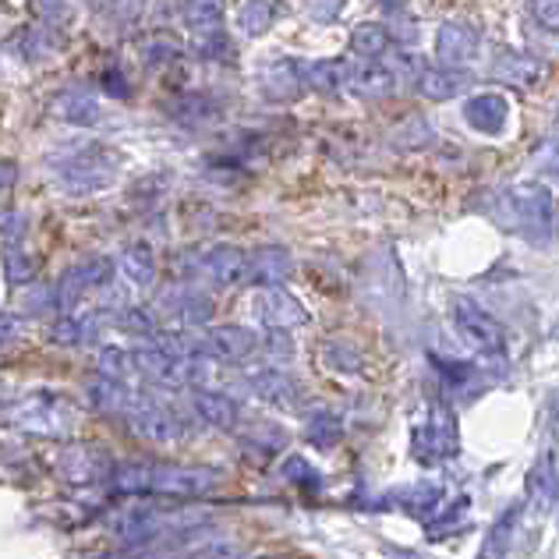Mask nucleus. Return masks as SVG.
Segmentation results:
<instances>
[{"label": "nucleus", "instance_id": "f257e3e1", "mask_svg": "<svg viewBox=\"0 0 559 559\" xmlns=\"http://www.w3.org/2000/svg\"><path fill=\"white\" fill-rule=\"evenodd\" d=\"M107 481L121 496L195 499L216 492L224 485V475L216 467H195V464H114Z\"/></svg>", "mask_w": 559, "mask_h": 559}, {"label": "nucleus", "instance_id": "f03ea898", "mask_svg": "<svg viewBox=\"0 0 559 559\" xmlns=\"http://www.w3.org/2000/svg\"><path fill=\"white\" fill-rule=\"evenodd\" d=\"M489 216L499 227L518 234L527 245H549L556 227V202L552 191L538 181H521L499 188L489 199Z\"/></svg>", "mask_w": 559, "mask_h": 559}, {"label": "nucleus", "instance_id": "7ed1b4c3", "mask_svg": "<svg viewBox=\"0 0 559 559\" xmlns=\"http://www.w3.org/2000/svg\"><path fill=\"white\" fill-rule=\"evenodd\" d=\"M117 167H121L117 153L96 142H68L64 150L50 156L53 185L68 191V195H90V191L110 188Z\"/></svg>", "mask_w": 559, "mask_h": 559}, {"label": "nucleus", "instance_id": "20e7f679", "mask_svg": "<svg viewBox=\"0 0 559 559\" xmlns=\"http://www.w3.org/2000/svg\"><path fill=\"white\" fill-rule=\"evenodd\" d=\"M4 421L11 429H19L25 436H47V439H64L75 432V404L64 401L57 393H28L22 401L4 404Z\"/></svg>", "mask_w": 559, "mask_h": 559}, {"label": "nucleus", "instance_id": "39448f33", "mask_svg": "<svg viewBox=\"0 0 559 559\" xmlns=\"http://www.w3.org/2000/svg\"><path fill=\"white\" fill-rule=\"evenodd\" d=\"M527 503L535 513H549L559 503V407L552 404L542 429L538 457L527 475Z\"/></svg>", "mask_w": 559, "mask_h": 559}, {"label": "nucleus", "instance_id": "423d86ee", "mask_svg": "<svg viewBox=\"0 0 559 559\" xmlns=\"http://www.w3.org/2000/svg\"><path fill=\"white\" fill-rule=\"evenodd\" d=\"M461 450V429H457V418H453L450 404L436 401L429 407L421 425H415V439H411V453L415 461L421 464H443L450 457H457Z\"/></svg>", "mask_w": 559, "mask_h": 559}, {"label": "nucleus", "instance_id": "0eeeda50", "mask_svg": "<svg viewBox=\"0 0 559 559\" xmlns=\"http://www.w3.org/2000/svg\"><path fill=\"white\" fill-rule=\"evenodd\" d=\"M450 316H453L457 333L478 350V355L499 358L507 350V333H503V326H499V319L489 312V308H481L475 298L457 294V298L450 301Z\"/></svg>", "mask_w": 559, "mask_h": 559}, {"label": "nucleus", "instance_id": "6e6552de", "mask_svg": "<svg viewBox=\"0 0 559 559\" xmlns=\"http://www.w3.org/2000/svg\"><path fill=\"white\" fill-rule=\"evenodd\" d=\"M124 425L142 439V443H156V447H174L188 436L185 421L174 415L170 407H164L159 401H153V396H145L139 390L124 411Z\"/></svg>", "mask_w": 559, "mask_h": 559}, {"label": "nucleus", "instance_id": "1a4fd4ad", "mask_svg": "<svg viewBox=\"0 0 559 559\" xmlns=\"http://www.w3.org/2000/svg\"><path fill=\"white\" fill-rule=\"evenodd\" d=\"M181 266H185L181 273L199 276L202 284L230 287V284H245L248 252H241V248H230V245H213V248H205V252L185 255Z\"/></svg>", "mask_w": 559, "mask_h": 559}, {"label": "nucleus", "instance_id": "9d476101", "mask_svg": "<svg viewBox=\"0 0 559 559\" xmlns=\"http://www.w3.org/2000/svg\"><path fill=\"white\" fill-rule=\"evenodd\" d=\"M245 386H248V393H252L259 404L276 407V411H298L305 404L301 382L294 379V376H287L284 369H276V365H266V369L248 372Z\"/></svg>", "mask_w": 559, "mask_h": 559}, {"label": "nucleus", "instance_id": "9b49d317", "mask_svg": "<svg viewBox=\"0 0 559 559\" xmlns=\"http://www.w3.org/2000/svg\"><path fill=\"white\" fill-rule=\"evenodd\" d=\"M255 316L266 330H284V333H294L298 326L308 322V308L294 298L290 290H284L280 284H270L259 290L255 298Z\"/></svg>", "mask_w": 559, "mask_h": 559}, {"label": "nucleus", "instance_id": "f8f14e48", "mask_svg": "<svg viewBox=\"0 0 559 559\" xmlns=\"http://www.w3.org/2000/svg\"><path fill=\"white\" fill-rule=\"evenodd\" d=\"M156 308L174 322V326H205V319L213 316V301L191 284L164 287V290H159Z\"/></svg>", "mask_w": 559, "mask_h": 559}, {"label": "nucleus", "instance_id": "ddd939ff", "mask_svg": "<svg viewBox=\"0 0 559 559\" xmlns=\"http://www.w3.org/2000/svg\"><path fill=\"white\" fill-rule=\"evenodd\" d=\"M114 276V262L110 259H85L79 262V266L64 270V276L57 280V308H64V312H71L85 294L103 287L107 280Z\"/></svg>", "mask_w": 559, "mask_h": 559}, {"label": "nucleus", "instance_id": "4468645a", "mask_svg": "<svg viewBox=\"0 0 559 559\" xmlns=\"http://www.w3.org/2000/svg\"><path fill=\"white\" fill-rule=\"evenodd\" d=\"M262 347V336L245 326H213L205 333V350L219 365H248Z\"/></svg>", "mask_w": 559, "mask_h": 559}, {"label": "nucleus", "instance_id": "2eb2a0df", "mask_svg": "<svg viewBox=\"0 0 559 559\" xmlns=\"http://www.w3.org/2000/svg\"><path fill=\"white\" fill-rule=\"evenodd\" d=\"M447 503H450V499L443 496V485H432V481L404 485V489H393V492H386V499H382V507L404 510L407 518H415L421 524H429Z\"/></svg>", "mask_w": 559, "mask_h": 559}, {"label": "nucleus", "instance_id": "dca6fc26", "mask_svg": "<svg viewBox=\"0 0 559 559\" xmlns=\"http://www.w3.org/2000/svg\"><path fill=\"white\" fill-rule=\"evenodd\" d=\"M294 273V255L284 245H262L248 252V270H245V284L255 287H270V284H284Z\"/></svg>", "mask_w": 559, "mask_h": 559}, {"label": "nucleus", "instance_id": "f3484780", "mask_svg": "<svg viewBox=\"0 0 559 559\" xmlns=\"http://www.w3.org/2000/svg\"><path fill=\"white\" fill-rule=\"evenodd\" d=\"M301 75L308 93L319 96H341L355 85V68L341 57H326V61H301Z\"/></svg>", "mask_w": 559, "mask_h": 559}, {"label": "nucleus", "instance_id": "a211bd4d", "mask_svg": "<svg viewBox=\"0 0 559 559\" xmlns=\"http://www.w3.org/2000/svg\"><path fill=\"white\" fill-rule=\"evenodd\" d=\"M464 121L481 135H503L510 121V99L499 93H475L464 99Z\"/></svg>", "mask_w": 559, "mask_h": 559}, {"label": "nucleus", "instance_id": "6ab92c4d", "mask_svg": "<svg viewBox=\"0 0 559 559\" xmlns=\"http://www.w3.org/2000/svg\"><path fill=\"white\" fill-rule=\"evenodd\" d=\"M436 57L447 68H467L478 57V33L471 25L447 22L436 36Z\"/></svg>", "mask_w": 559, "mask_h": 559}, {"label": "nucleus", "instance_id": "aec40b11", "mask_svg": "<svg viewBox=\"0 0 559 559\" xmlns=\"http://www.w3.org/2000/svg\"><path fill=\"white\" fill-rule=\"evenodd\" d=\"M238 439H241V450H245L248 461L266 464L287 447L290 436H287L284 425H276V421H248L245 429L238 432Z\"/></svg>", "mask_w": 559, "mask_h": 559}, {"label": "nucleus", "instance_id": "412c9836", "mask_svg": "<svg viewBox=\"0 0 559 559\" xmlns=\"http://www.w3.org/2000/svg\"><path fill=\"white\" fill-rule=\"evenodd\" d=\"M61 475L68 478V481H75V485H85V481H103V478H110V471H114V464L103 457L99 450H93V447H82V443H71V447H64V453H61Z\"/></svg>", "mask_w": 559, "mask_h": 559}, {"label": "nucleus", "instance_id": "4be33fe9", "mask_svg": "<svg viewBox=\"0 0 559 559\" xmlns=\"http://www.w3.org/2000/svg\"><path fill=\"white\" fill-rule=\"evenodd\" d=\"M50 110L57 121H64V124H96V117H99V99L85 90V85H68V90H61L53 99H50Z\"/></svg>", "mask_w": 559, "mask_h": 559}, {"label": "nucleus", "instance_id": "5701e85b", "mask_svg": "<svg viewBox=\"0 0 559 559\" xmlns=\"http://www.w3.org/2000/svg\"><path fill=\"white\" fill-rule=\"evenodd\" d=\"M191 407H195V415L213 425V429H224V432H234L241 425V407L234 396L227 393H216V390H195L191 393Z\"/></svg>", "mask_w": 559, "mask_h": 559}, {"label": "nucleus", "instance_id": "b1692460", "mask_svg": "<svg viewBox=\"0 0 559 559\" xmlns=\"http://www.w3.org/2000/svg\"><path fill=\"white\" fill-rule=\"evenodd\" d=\"M259 90L266 99H298L308 85H305V75H301V61H273L266 71L259 75Z\"/></svg>", "mask_w": 559, "mask_h": 559}, {"label": "nucleus", "instance_id": "393cba45", "mask_svg": "<svg viewBox=\"0 0 559 559\" xmlns=\"http://www.w3.org/2000/svg\"><path fill=\"white\" fill-rule=\"evenodd\" d=\"M61 47H64L61 28L50 22H36L14 36V50H19L25 61H50V57L61 53Z\"/></svg>", "mask_w": 559, "mask_h": 559}, {"label": "nucleus", "instance_id": "a878e982", "mask_svg": "<svg viewBox=\"0 0 559 559\" xmlns=\"http://www.w3.org/2000/svg\"><path fill=\"white\" fill-rule=\"evenodd\" d=\"M131 396H135V390H131L124 379H110L96 372V379L90 382V404L103 418H124Z\"/></svg>", "mask_w": 559, "mask_h": 559}, {"label": "nucleus", "instance_id": "bb28decb", "mask_svg": "<svg viewBox=\"0 0 559 559\" xmlns=\"http://www.w3.org/2000/svg\"><path fill=\"white\" fill-rule=\"evenodd\" d=\"M429 361L436 365V372H439V382H443V393H475V386H481V372L475 369L471 361H461V358H443L439 350H432Z\"/></svg>", "mask_w": 559, "mask_h": 559}, {"label": "nucleus", "instance_id": "cd10ccee", "mask_svg": "<svg viewBox=\"0 0 559 559\" xmlns=\"http://www.w3.org/2000/svg\"><path fill=\"white\" fill-rule=\"evenodd\" d=\"M492 75H496L499 82L513 85V90H527V85H535V82L542 79V64L535 61V57H527V53L503 50V53L496 57Z\"/></svg>", "mask_w": 559, "mask_h": 559}, {"label": "nucleus", "instance_id": "c85d7f7f", "mask_svg": "<svg viewBox=\"0 0 559 559\" xmlns=\"http://www.w3.org/2000/svg\"><path fill=\"white\" fill-rule=\"evenodd\" d=\"M301 436L319 450H333L344 439V418L336 415L333 407H316V411H308V415H305Z\"/></svg>", "mask_w": 559, "mask_h": 559}, {"label": "nucleus", "instance_id": "c756f323", "mask_svg": "<svg viewBox=\"0 0 559 559\" xmlns=\"http://www.w3.org/2000/svg\"><path fill=\"white\" fill-rule=\"evenodd\" d=\"M467 71L464 68H429V71H418V93L432 103H443V99H453L464 85H467Z\"/></svg>", "mask_w": 559, "mask_h": 559}, {"label": "nucleus", "instance_id": "7c9ffc66", "mask_svg": "<svg viewBox=\"0 0 559 559\" xmlns=\"http://www.w3.org/2000/svg\"><path fill=\"white\" fill-rule=\"evenodd\" d=\"M96 316L93 312H64V319H57L53 326H50V341L53 344H64V347H79V344H90L96 341Z\"/></svg>", "mask_w": 559, "mask_h": 559}, {"label": "nucleus", "instance_id": "2f4dec72", "mask_svg": "<svg viewBox=\"0 0 559 559\" xmlns=\"http://www.w3.org/2000/svg\"><path fill=\"white\" fill-rule=\"evenodd\" d=\"M396 90V75L386 64H369V68H355V85L350 93H358L361 99H386Z\"/></svg>", "mask_w": 559, "mask_h": 559}, {"label": "nucleus", "instance_id": "473e14b6", "mask_svg": "<svg viewBox=\"0 0 559 559\" xmlns=\"http://www.w3.org/2000/svg\"><path fill=\"white\" fill-rule=\"evenodd\" d=\"M121 273L131 280L135 287H150L153 280H156V255H153V248L150 245H128L124 252H121Z\"/></svg>", "mask_w": 559, "mask_h": 559}, {"label": "nucleus", "instance_id": "72a5a7b5", "mask_svg": "<svg viewBox=\"0 0 559 559\" xmlns=\"http://www.w3.org/2000/svg\"><path fill=\"white\" fill-rule=\"evenodd\" d=\"M350 50H355L358 57H365V61H382L390 50V33L376 22H365L350 33Z\"/></svg>", "mask_w": 559, "mask_h": 559}, {"label": "nucleus", "instance_id": "f704fd0d", "mask_svg": "<svg viewBox=\"0 0 559 559\" xmlns=\"http://www.w3.org/2000/svg\"><path fill=\"white\" fill-rule=\"evenodd\" d=\"M96 372L110 376V379H124V382L131 376H142L139 361H135V350H124V347H99L96 350Z\"/></svg>", "mask_w": 559, "mask_h": 559}, {"label": "nucleus", "instance_id": "c9c22d12", "mask_svg": "<svg viewBox=\"0 0 559 559\" xmlns=\"http://www.w3.org/2000/svg\"><path fill=\"white\" fill-rule=\"evenodd\" d=\"M467 510H471V503L467 499H450V503L436 513V518L425 524V532H429V538H447V535H453V532H464L467 527Z\"/></svg>", "mask_w": 559, "mask_h": 559}, {"label": "nucleus", "instance_id": "e433bc0d", "mask_svg": "<svg viewBox=\"0 0 559 559\" xmlns=\"http://www.w3.org/2000/svg\"><path fill=\"white\" fill-rule=\"evenodd\" d=\"M432 142H436V131L418 114L407 117V121H401V124H396V131H393V145H396V150H425V145H432Z\"/></svg>", "mask_w": 559, "mask_h": 559}, {"label": "nucleus", "instance_id": "4c0bfd02", "mask_svg": "<svg viewBox=\"0 0 559 559\" xmlns=\"http://www.w3.org/2000/svg\"><path fill=\"white\" fill-rule=\"evenodd\" d=\"M276 8H280V0H248L238 14V25L248 36H262L276 22Z\"/></svg>", "mask_w": 559, "mask_h": 559}, {"label": "nucleus", "instance_id": "58836bf2", "mask_svg": "<svg viewBox=\"0 0 559 559\" xmlns=\"http://www.w3.org/2000/svg\"><path fill=\"white\" fill-rule=\"evenodd\" d=\"M181 14L191 28H219L224 22V0H185L181 4Z\"/></svg>", "mask_w": 559, "mask_h": 559}, {"label": "nucleus", "instance_id": "ea45409f", "mask_svg": "<svg viewBox=\"0 0 559 559\" xmlns=\"http://www.w3.org/2000/svg\"><path fill=\"white\" fill-rule=\"evenodd\" d=\"M521 518V510L518 507H510L503 518L496 521V527H492V535L485 538V556H510V549H513V532H518V521Z\"/></svg>", "mask_w": 559, "mask_h": 559}, {"label": "nucleus", "instance_id": "a19ab883", "mask_svg": "<svg viewBox=\"0 0 559 559\" xmlns=\"http://www.w3.org/2000/svg\"><path fill=\"white\" fill-rule=\"evenodd\" d=\"M36 276V259L22 252L19 248H8L4 252V280L8 284H28V280Z\"/></svg>", "mask_w": 559, "mask_h": 559}, {"label": "nucleus", "instance_id": "79ce46f5", "mask_svg": "<svg viewBox=\"0 0 559 559\" xmlns=\"http://www.w3.org/2000/svg\"><path fill=\"white\" fill-rule=\"evenodd\" d=\"M195 53L205 57V61H227V57L234 53V47L219 28H202L199 39H195Z\"/></svg>", "mask_w": 559, "mask_h": 559}, {"label": "nucleus", "instance_id": "37998d69", "mask_svg": "<svg viewBox=\"0 0 559 559\" xmlns=\"http://www.w3.org/2000/svg\"><path fill=\"white\" fill-rule=\"evenodd\" d=\"M117 326H124L128 333H139V336H153V333H159V330H156V316L150 312V308H142V305L124 308V312H117Z\"/></svg>", "mask_w": 559, "mask_h": 559}, {"label": "nucleus", "instance_id": "c03bdc74", "mask_svg": "<svg viewBox=\"0 0 559 559\" xmlns=\"http://www.w3.org/2000/svg\"><path fill=\"white\" fill-rule=\"evenodd\" d=\"M178 53H181L178 43H174V39H164V36H156V39H145V43H142V61H145V64H153V68L174 61Z\"/></svg>", "mask_w": 559, "mask_h": 559}, {"label": "nucleus", "instance_id": "a18cd8bd", "mask_svg": "<svg viewBox=\"0 0 559 559\" xmlns=\"http://www.w3.org/2000/svg\"><path fill=\"white\" fill-rule=\"evenodd\" d=\"M284 478L290 481V485H301V489H319V471L308 464V461H301V457H287L284 461Z\"/></svg>", "mask_w": 559, "mask_h": 559}, {"label": "nucleus", "instance_id": "49530a36", "mask_svg": "<svg viewBox=\"0 0 559 559\" xmlns=\"http://www.w3.org/2000/svg\"><path fill=\"white\" fill-rule=\"evenodd\" d=\"M326 365H330V369H336V372H358L361 358H358L355 347H347L344 341H333L326 347Z\"/></svg>", "mask_w": 559, "mask_h": 559}, {"label": "nucleus", "instance_id": "de8ad7c7", "mask_svg": "<svg viewBox=\"0 0 559 559\" xmlns=\"http://www.w3.org/2000/svg\"><path fill=\"white\" fill-rule=\"evenodd\" d=\"M524 4H527V14H532L542 28L559 33V0H524Z\"/></svg>", "mask_w": 559, "mask_h": 559}, {"label": "nucleus", "instance_id": "09e8293b", "mask_svg": "<svg viewBox=\"0 0 559 559\" xmlns=\"http://www.w3.org/2000/svg\"><path fill=\"white\" fill-rule=\"evenodd\" d=\"M178 114H181V121H205V117L216 114V107L210 103V96H181Z\"/></svg>", "mask_w": 559, "mask_h": 559}, {"label": "nucleus", "instance_id": "8fccbe9b", "mask_svg": "<svg viewBox=\"0 0 559 559\" xmlns=\"http://www.w3.org/2000/svg\"><path fill=\"white\" fill-rule=\"evenodd\" d=\"M22 234H25V216L19 210H8L4 213V245L8 248H19L22 245Z\"/></svg>", "mask_w": 559, "mask_h": 559}, {"label": "nucleus", "instance_id": "3c124183", "mask_svg": "<svg viewBox=\"0 0 559 559\" xmlns=\"http://www.w3.org/2000/svg\"><path fill=\"white\" fill-rule=\"evenodd\" d=\"M379 4L386 8V11H401V8L407 4V0H379Z\"/></svg>", "mask_w": 559, "mask_h": 559}, {"label": "nucleus", "instance_id": "603ef678", "mask_svg": "<svg viewBox=\"0 0 559 559\" xmlns=\"http://www.w3.org/2000/svg\"><path fill=\"white\" fill-rule=\"evenodd\" d=\"M552 336H556V341H559V322H556V330H552Z\"/></svg>", "mask_w": 559, "mask_h": 559}]
</instances>
